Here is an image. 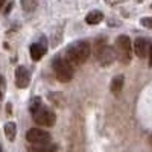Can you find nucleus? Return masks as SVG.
<instances>
[{"instance_id":"1","label":"nucleus","mask_w":152,"mask_h":152,"mask_svg":"<svg viewBox=\"0 0 152 152\" xmlns=\"http://www.w3.org/2000/svg\"><path fill=\"white\" fill-rule=\"evenodd\" d=\"M90 44L87 41H75L72 43L66 50V58L72 62L73 66H79L88 59L90 56Z\"/></svg>"},{"instance_id":"2","label":"nucleus","mask_w":152,"mask_h":152,"mask_svg":"<svg viewBox=\"0 0 152 152\" xmlns=\"http://www.w3.org/2000/svg\"><path fill=\"white\" fill-rule=\"evenodd\" d=\"M53 70L56 75V79L61 82H69L73 78V64L67 58H55L53 59Z\"/></svg>"},{"instance_id":"3","label":"nucleus","mask_w":152,"mask_h":152,"mask_svg":"<svg viewBox=\"0 0 152 152\" xmlns=\"http://www.w3.org/2000/svg\"><path fill=\"white\" fill-rule=\"evenodd\" d=\"M114 50H116V56L122 64H128L131 61V53H132V47H131V40L126 35L117 37L116 44H114Z\"/></svg>"},{"instance_id":"4","label":"nucleus","mask_w":152,"mask_h":152,"mask_svg":"<svg viewBox=\"0 0 152 152\" xmlns=\"http://www.w3.org/2000/svg\"><path fill=\"white\" fill-rule=\"evenodd\" d=\"M32 116H34L35 123L41 125V126H53L55 122H56L55 113L50 110V108L44 107V105H41L37 111H34V113H32Z\"/></svg>"},{"instance_id":"5","label":"nucleus","mask_w":152,"mask_h":152,"mask_svg":"<svg viewBox=\"0 0 152 152\" xmlns=\"http://www.w3.org/2000/svg\"><path fill=\"white\" fill-rule=\"evenodd\" d=\"M26 140L31 145H43L50 143V134L41 128H32L26 132Z\"/></svg>"},{"instance_id":"6","label":"nucleus","mask_w":152,"mask_h":152,"mask_svg":"<svg viewBox=\"0 0 152 152\" xmlns=\"http://www.w3.org/2000/svg\"><path fill=\"white\" fill-rule=\"evenodd\" d=\"M96 56L97 59L100 61V64L104 66H108L111 64V62L114 61V58H116V50H113L110 46L104 44V46H99L96 49Z\"/></svg>"},{"instance_id":"7","label":"nucleus","mask_w":152,"mask_h":152,"mask_svg":"<svg viewBox=\"0 0 152 152\" xmlns=\"http://www.w3.org/2000/svg\"><path fill=\"white\" fill-rule=\"evenodd\" d=\"M31 81V75L24 66H18L15 69V85L18 88H26Z\"/></svg>"},{"instance_id":"8","label":"nucleus","mask_w":152,"mask_h":152,"mask_svg":"<svg viewBox=\"0 0 152 152\" xmlns=\"http://www.w3.org/2000/svg\"><path fill=\"white\" fill-rule=\"evenodd\" d=\"M134 50H135V55L138 58H145V56L149 55L151 44L146 38H137L135 43H134Z\"/></svg>"},{"instance_id":"9","label":"nucleus","mask_w":152,"mask_h":152,"mask_svg":"<svg viewBox=\"0 0 152 152\" xmlns=\"http://www.w3.org/2000/svg\"><path fill=\"white\" fill-rule=\"evenodd\" d=\"M44 53H46V40H44V37H43L41 43H35V44L31 46V56H32V59L38 61V59L43 58Z\"/></svg>"},{"instance_id":"10","label":"nucleus","mask_w":152,"mask_h":152,"mask_svg":"<svg viewBox=\"0 0 152 152\" xmlns=\"http://www.w3.org/2000/svg\"><path fill=\"white\" fill-rule=\"evenodd\" d=\"M3 131H5V135H6V138H8L9 142H14V140H15V135H17V125H15L14 122H8V123L5 125Z\"/></svg>"},{"instance_id":"11","label":"nucleus","mask_w":152,"mask_h":152,"mask_svg":"<svg viewBox=\"0 0 152 152\" xmlns=\"http://www.w3.org/2000/svg\"><path fill=\"white\" fill-rule=\"evenodd\" d=\"M29 152H56V146L50 143H43V145H32L29 148Z\"/></svg>"},{"instance_id":"12","label":"nucleus","mask_w":152,"mask_h":152,"mask_svg":"<svg viewBox=\"0 0 152 152\" xmlns=\"http://www.w3.org/2000/svg\"><path fill=\"white\" fill-rule=\"evenodd\" d=\"M104 20V14L100 11H91V12H88L87 17H85V21L88 24H97Z\"/></svg>"},{"instance_id":"13","label":"nucleus","mask_w":152,"mask_h":152,"mask_svg":"<svg viewBox=\"0 0 152 152\" xmlns=\"http://www.w3.org/2000/svg\"><path fill=\"white\" fill-rule=\"evenodd\" d=\"M123 81H125L123 75H117L116 78L113 79V82H111V91H113L114 94H119V93L122 91V88H123Z\"/></svg>"},{"instance_id":"14","label":"nucleus","mask_w":152,"mask_h":152,"mask_svg":"<svg viewBox=\"0 0 152 152\" xmlns=\"http://www.w3.org/2000/svg\"><path fill=\"white\" fill-rule=\"evenodd\" d=\"M21 6L24 11H34L37 8V0H21Z\"/></svg>"},{"instance_id":"15","label":"nucleus","mask_w":152,"mask_h":152,"mask_svg":"<svg viewBox=\"0 0 152 152\" xmlns=\"http://www.w3.org/2000/svg\"><path fill=\"white\" fill-rule=\"evenodd\" d=\"M43 104H41V100H40V97H34L32 99V102H31V105H29V110H31V113H34V111H37L38 108H40Z\"/></svg>"},{"instance_id":"16","label":"nucleus","mask_w":152,"mask_h":152,"mask_svg":"<svg viewBox=\"0 0 152 152\" xmlns=\"http://www.w3.org/2000/svg\"><path fill=\"white\" fill-rule=\"evenodd\" d=\"M142 24L145 28H148V29H152V17H145V18H142Z\"/></svg>"},{"instance_id":"17","label":"nucleus","mask_w":152,"mask_h":152,"mask_svg":"<svg viewBox=\"0 0 152 152\" xmlns=\"http://www.w3.org/2000/svg\"><path fill=\"white\" fill-rule=\"evenodd\" d=\"M149 66L152 67V46H151V50H149Z\"/></svg>"},{"instance_id":"18","label":"nucleus","mask_w":152,"mask_h":152,"mask_svg":"<svg viewBox=\"0 0 152 152\" xmlns=\"http://www.w3.org/2000/svg\"><path fill=\"white\" fill-rule=\"evenodd\" d=\"M3 3H5V0H0V9H2V6H3Z\"/></svg>"},{"instance_id":"19","label":"nucleus","mask_w":152,"mask_h":152,"mask_svg":"<svg viewBox=\"0 0 152 152\" xmlns=\"http://www.w3.org/2000/svg\"><path fill=\"white\" fill-rule=\"evenodd\" d=\"M149 143H151V145H152V134H151V135H149Z\"/></svg>"},{"instance_id":"20","label":"nucleus","mask_w":152,"mask_h":152,"mask_svg":"<svg viewBox=\"0 0 152 152\" xmlns=\"http://www.w3.org/2000/svg\"><path fill=\"white\" fill-rule=\"evenodd\" d=\"M0 99H2V93H0Z\"/></svg>"},{"instance_id":"21","label":"nucleus","mask_w":152,"mask_h":152,"mask_svg":"<svg viewBox=\"0 0 152 152\" xmlns=\"http://www.w3.org/2000/svg\"><path fill=\"white\" fill-rule=\"evenodd\" d=\"M0 152H2V151H0Z\"/></svg>"}]
</instances>
